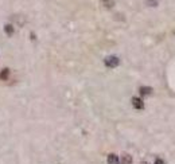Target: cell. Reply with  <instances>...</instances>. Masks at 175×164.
I'll list each match as a JSON object with an SVG mask.
<instances>
[{
    "mask_svg": "<svg viewBox=\"0 0 175 164\" xmlns=\"http://www.w3.org/2000/svg\"><path fill=\"white\" fill-rule=\"evenodd\" d=\"M105 65H107L108 67H111V69H113V67L118 66V63H120V59H118L117 57H115V55H111V57H107L105 58Z\"/></svg>",
    "mask_w": 175,
    "mask_h": 164,
    "instance_id": "cell-1",
    "label": "cell"
},
{
    "mask_svg": "<svg viewBox=\"0 0 175 164\" xmlns=\"http://www.w3.org/2000/svg\"><path fill=\"white\" fill-rule=\"evenodd\" d=\"M132 105H133V108L135 109H144V102H143L140 98H137V97H133L132 98Z\"/></svg>",
    "mask_w": 175,
    "mask_h": 164,
    "instance_id": "cell-2",
    "label": "cell"
},
{
    "mask_svg": "<svg viewBox=\"0 0 175 164\" xmlns=\"http://www.w3.org/2000/svg\"><path fill=\"white\" fill-rule=\"evenodd\" d=\"M108 164H118V157L117 155L115 153H111L108 156Z\"/></svg>",
    "mask_w": 175,
    "mask_h": 164,
    "instance_id": "cell-3",
    "label": "cell"
},
{
    "mask_svg": "<svg viewBox=\"0 0 175 164\" xmlns=\"http://www.w3.org/2000/svg\"><path fill=\"white\" fill-rule=\"evenodd\" d=\"M8 77H10V69H3L2 72H0V79H2V81L8 79Z\"/></svg>",
    "mask_w": 175,
    "mask_h": 164,
    "instance_id": "cell-4",
    "label": "cell"
},
{
    "mask_svg": "<svg viewBox=\"0 0 175 164\" xmlns=\"http://www.w3.org/2000/svg\"><path fill=\"white\" fill-rule=\"evenodd\" d=\"M121 164H132V156L131 155H123V159H121Z\"/></svg>",
    "mask_w": 175,
    "mask_h": 164,
    "instance_id": "cell-5",
    "label": "cell"
},
{
    "mask_svg": "<svg viewBox=\"0 0 175 164\" xmlns=\"http://www.w3.org/2000/svg\"><path fill=\"white\" fill-rule=\"evenodd\" d=\"M4 32L7 34V35H12V34H14V26H12V24H5L4 26Z\"/></svg>",
    "mask_w": 175,
    "mask_h": 164,
    "instance_id": "cell-6",
    "label": "cell"
},
{
    "mask_svg": "<svg viewBox=\"0 0 175 164\" xmlns=\"http://www.w3.org/2000/svg\"><path fill=\"white\" fill-rule=\"evenodd\" d=\"M140 93H142L143 95H148L152 93V89L148 88V86H142V88H140Z\"/></svg>",
    "mask_w": 175,
    "mask_h": 164,
    "instance_id": "cell-7",
    "label": "cell"
},
{
    "mask_svg": "<svg viewBox=\"0 0 175 164\" xmlns=\"http://www.w3.org/2000/svg\"><path fill=\"white\" fill-rule=\"evenodd\" d=\"M101 4L104 5L105 8H112L115 5V2L113 0H101Z\"/></svg>",
    "mask_w": 175,
    "mask_h": 164,
    "instance_id": "cell-8",
    "label": "cell"
},
{
    "mask_svg": "<svg viewBox=\"0 0 175 164\" xmlns=\"http://www.w3.org/2000/svg\"><path fill=\"white\" fill-rule=\"evenodd\" d=\"M146 3L148 5H151V7H156L158 3H159V0H146Z\"/></svg>",
    "mask_w": 175,
    "mask_h": 164,
    "instance_id": "cell-9",
    "label": "cell"
},
{
    "mask_svg": "<svg viewBox=\"0 0 175 164\" xmlns=\"http://www.w3.org/2000/svg\"><path fill=\"white\" fill-rule=\"evenodd\" d=\"M155 164H166V163H164V160H162V159H156Z\"/></svg>",
    "mask_w": 175,
    "mask_h": 164,
    "instance_id": "cell-10",
    "label": "cell"
},
{
    "mask_svg": "<svg viewBox=\"0 0 175 164\" xmlns=\"http://www.w3.org/2000/svg\"><path fill=\"white\" fill-rule=\"evenodd\" d=\"M140 164H148V163H147V162H142V163H140Z\"/></svg>",
    "mask_w": 175,
    "mask_h": 164,
    "instance_id": "cell-11",
    "label": "cell"
}]
</instances>
